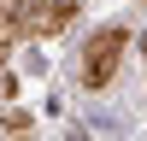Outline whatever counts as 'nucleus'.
Instances as JSON below:
<instances>
[{
    "label": "nucleus",
    "mask_w": 147,
    "mask_h": 141,
    "mask_svg": "<svg viewBox=\"0 0 147 141\" xmlns=\"http://www.w3.org/2000/svg\"><path fill=\"white\" fill-rule=\"evenodd\" d=\"M124 53H129V30H124V23L94 30V35H88V47H82V65H77L82 88H106V82L124 70Z\"/></svg>",
    "instance_id": "f257e3e1"
},
{
    "label": "nucleus",
    "mask_w": 147,
    "mask_h": 141,
    "mask_svg": "<svg viewBox=\"0 0 147 141\" xmlns=\"http://www.w3.org/2000/svg\"><path fill=\"white\" fill-rule=\"evenodd\" d=\"M71 18H77V0H6V23H12V35H30V41L59 35Z\"/></svg>",
    "instance_id": "f03ea898"
}]
</instances>
